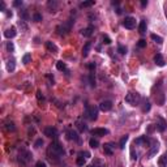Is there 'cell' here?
Instances as JSON below:
<instances>
[{
  "instance_id": "obj_1",
  "label": "cell",
  "mask_w": 167,
  "mask_h": 167,
  "mask_svg": "<svg viewBox=\"0 0 167 167\" xmlns=\"http://www.w3.org/2000/svg\"><path fill=\"white\" fill-rule=\"evenodd\" d=\"M64 148L59 141H52L47 148V155L51 161H58L62 157H64Z\"/></svg>"
},
{
  "instance_id": "obj_2",
  "label": "cell",
  "mask_w": 167,
  "mask_h": 167,
  "mask_svg": "<svg viewBox=\"0 0 167 167\" xmlns=\"http://www.w3.org/2000/svg\"><path fill=\"white\" fill-rule=\"evenodd\" d=\"M98 111H99V107H95V106H86L85 112H84V116L87 118L89 120L94 121L98 119Z\"/></svg>"
},
{
  "instance_id": "obj_3",
  "label": "cell",
  "mask_w": 167,
  "mask_h": 167,
  "mask_svg": "<svg viewBox=\"0 0 167 167\" xmlns=\"http://www.w3.org/2000/svg\"><path fill=\"white\" fill-rule=\"evenodd\" d=\"M74 24V21L72 19H69L67 22H64V24L59 25V26H56V33L59 35H67L71 31L72 29V25Z\"/></svg>"
},
{
  "instance_id": "obj_4",
  "label": "cell",
  "mask_w": 167,
  "mask_h": 167,
  "mask_svg": "<svg viewBox=\"0 0 167 167\" xmlns=\"http://www.w3.org/2000/svg\"><path fill=\"white\" fill-rule=\"evenodd\" d=\"M141 101V95L139 93H135V91H128L127 95H125V102L131 106H137Z\"/></svg>"
},
{
  "instance_id": "obj_5",
  "label": "cell",
  "mask_w": 167,
  "mask_h": 167,
  "mask_svg": "<svg viewBox=\"0 0 167 167\" xmlns=\"http://www.w3.org/2000/svg\"><path fill=\"white\" fill-rule=\"evenodd\" d=\"M17 159H19V163L20 164L25 166V164H28L29 162L33 159V154H31L29 150H21V152L19 153V157H17Z\"/></svg>"
},
{
  "instance_id": "obj_6",
  "label": "cell",
  "mask_w": 167,
  "mask_h": 167,
  "mask_svg": "<svg viewBox=\"0 0 167 167\" xmlns=\"http://www.w3.org/2000/svg\"><path fill=\"white\" fill-rule=\"evenodd\" d=\"M123 26L128 30H132V29L136 28V19L135 17H125V20L123 21Z\"/></svg>"
},
{
  "instance_id": "obj_7",
  "label": "cell",
  "mask_w": 167,
  "mask_h": 167,
  "mask_svg": "<svg viewBox=\"0 0 167 167\" xmlns=\"http://www.w3.org/2000/svg\"><path fill=\"white\" fill-rule=\"evenodd\" d=\"M43 133H44V136L50 137V139H56L58 135H59V132H58V129L55 127H46Z\"/></svg>"
},
{
  "instance_id": "obj_8",
  "label": "cell",
  "mask_w": 167,
  "mask_h": 167,
  "mask_svg": "<svg viewBox=\"0 0 167 167\" xmlns=\"http://www.w3.org/2000/svg\"><path fill=\"white\" fill-rule=\"evenodd\" d=\"M111 108H112V102L111 101H103V102L99 103V110L103 111V112L110 111Z\"/></svg>"
},
{
  "instance_id": "obj_9",
  "label": "cell",
  "mask_w": 167,
  "mask_h": 167,
  "mask_svg": "<svg viewBox=\"0 0 167 167\" xmlns=\"http://www.w3.org/2000/svg\"><path fill=\"white\" fill-rule=\"evenodd\" d=\"M65 133H67V139H68V140L78 141V135H77V132H76V131H73L72 128H67Z\"/></svg>"
},
{
  "instance_id": "obj_10",
  "label": "cell",
  "mask_w": 167,
  "mask_h": 167,
  "mask_svg": "<svg viewBox=\"0 0 167 167\" xmlns=\"http://www.w3.org/2000/svg\"><path fill=\"white\" fill-rule=\"evenodd\" d=\"M167 128V121L164 120L163 118H161V116H158V123H157V129L159 131V132H164Z\"/></svg>"
},
{
  "instance_id": "obj_11",
  "label": "cell",
  "mask_w": 167,
  "mask_h": 167,
  "mask_svg": "<svg viewBox=\"0 0 167 167\" xmlns=\"http://www.w3.org/2000/svg\"><path fill=\"white\" fill-rule=\"evenodd\" d=\"M16 34H17V31H16L15 26H11V28H8L5 31H4V37L8 38V39H12V38H15Z\"/></svg>"
},
{
  "instance_id": "obj_12",
  "label": "cell",
  "mask_w": 167,
  "mask_h": 167,
  "mask_svg": "<svg viewBox=\"0 0 167 167\" xmlns=\"http://www.w3.org/2000/svg\"><path fill=\"white\" fill-rule=\"evenodd\" d=\"M158 150H159V144L158 142H154L153 145H150V150L148 152V157L149 158H153L155 154L158 153Z\"/></svg>"
},
{
  "instance_id": "obj_13",
  "label": "cell",
  "mask_w": 167,
  "mask_h": 167,
  "mask_svg": "<svg viewBox=\"0 0 167 167\" xmlns=\"http://www.w3.org/2000/svg\"><path fill=\"white\" fill-rule=\"evenodd\" d=\"M91 135L93 136H105V135H108V129H106V128H94L93 131H91Z\"/></svg>"
},
{
  "instance_id": "obj_14",
  "label": "cell",
  "mask_w": 167,
  "mask_h": 167,
  "mask_svg": "<svg viewBox=\"0 0 167 167\" xmlns=\"http://www.w3.org/2000/svg\"><path fill=\"white\" fill-rule=\"evenodd\" d=\"M93 31H94V26H93V25H90V26H87V28H85V29H82V30H81V35L89 38V37H91V35H93Z\"/></svg>"
},
{
  "instance_id": "obj_15",
  "label": "cell",
  "mask_w": 167,
  "mask_h": 167,
  "mask_svg": "<svg viewBox=\"0 0 167 167\" xmlns=\"http://www.w3.org/2000/svg\"><path fill=\"white\" fill-rule=\"evenodd\" d=\"M103 152H105V154L107 155H112L114 154V144L112 142H107L103 145Z\"/></svg>"
},
{
  "instance_id": "obj_16",
  "label": "cell",
  "mask_w": 167,
  "mask_h": 167,
  "mask_svg": "<svg viewBox=\"0 0 167 167\" xmlns=\"http://www.w3.org/2000/svg\"><path fill=\"white\" fill-rule=\"evenodd\" d=\"M154 63L158 65V67H163L164 64H166V62H164L163 56H162V54H155L154 56Z\"/></svg>"
},
{
  "instance_id": "obj_17",
  "label": "cell",
  "mask_w": 167,
  "mask_h": 167,
  "mask_svg": "<svg viewBox=\"0 0 167 167\" xmlns=\"http://www.w3.org/2000/svg\"><path fill=\"white\" fill-rule=\"evenodd\" d=\"M46 48L48 50V51H51V52H54V54H56L58 51H59L58 46H56L54 42H51V40H47L46 42Z\"/></svg>"
},
{
  "instance_id": "obj_18",
  "label": "cell",
  "mask_w": 167,
  "mask_h": 167,
  "mask_svg": "<svg viewBox=\"0 0 167 167\" xmlns=\"http://www.w3.org/2000/svg\"><path fill=\"white\" fill-rule=\"evenodd\" d=\"M76 163H77V166H80V167H84V166H85V163H86V158H85L82 154H81V152L78 153V155H77Z\"/></svg>"
},
{
  "instance_id": "obj_19",
  "label": "cell",
  "mask_w": 167,
  "mask_h": 167,
  "mask_svg": "<svg viewBox=\"0 0 167 167\" xmlns=\"http://www.w3.org/2000/svg\"><path fill=\"white\" fill-rule=\"evenodd\" d=\"M146 29H148V26H146V21L145 20H141L140 24H139V33L140 34H145Z\"/></svg>"
},
{
  "instance_id": "obj_20",
  "label": "cell",
  "mask_w": 167,
  "mask_h": 167,
  "mask_svg": "<svg viewBox=\"0 0 167 167\" xmlns=\"http://www.w3.org/2000/svg\"><path fill=\"white\" fill-rule=\"evenodd\" d=\"M90 48H91V42H86V43H85V46L82 47V56H84V58H86V56L89 55Z\"/></svg>"
},
{
  "instance_id": "obj_21",
  "label": "cell",
  "mask_w": 167,
  "mask_h": 167,
  "mask_svg": "<svg viewBox=\"0 0 167 167\" xmlns=\"http://www.w3.org/2000/svg\"><path fill=\"white\" fill-rule=\"evenodd\" d=\"M158 164H159V167H166L167 166V153H164V154H162L161 157H159Z\"/></svg>"
},
{
  "instance_id": "obj_22",
  "label": "cell",
  "mask_w": 167,
  "mask_h": 167,
  "mask_svg": "<svg viewBox=\"0 0 167 167\" xmlns=\"http://www.w3.org/2000/svg\"><path fill=\"white\" fill-rule=\"evenodd\" d=\"M16 68V60L15 59H9L7 62V71L8 72H13Z\"/></svg>"
},
{
  "instance_id": "obj_23",
  "label": "cell",
  "mask_w": 167,
  "mask_h": 167,
  "mask_svg": "<svg viewBox=\"0 0 167 167\" xmlns=\"http://www.w3.org/2000/svg\"><path fill=\"white\" fill-rule=\"evenodd\" d=\"M47 7L51 9V12H55V11L58 9V7H59V3H58L56 0H50L48 3H47Z\"/></svg>"
},
{
  "instance_id": "obj_24",
  "label": "cell",
  "mask_w": 167,
  "mask_h": 167,
  "mask_svg": "<svg viewBox=\"0 0 167 167\" xmlns=\"http://www.w3.org/2000/svg\"><path fill=\"white\" fill-rule=\"evenodd\" d=\"M76 127H77V129L80 131V132H85V131L87 129L86 124L84 123L82 120H77V121H76Z\"/></svg>"
},
{
  "instance_id": "obj_25",
  "label": "cell",
  "mask_w": 167,
  "mask_h": 167,
  "mask_svg": "<svg viewBox=\"0 0 167 167\" xmlns=\"http://www.w3.org/2000/svg\"><path fill=\"white\" fill-rule=\"evenodd\" d=\"M87 167H106V163L102 159H94V162L91 164H89Z\"/></svg>"
},
{
  "instance_id": "obj_26",
  "label": "cell",
  "mask_w": 167,
  "mask_h": 167,
  "mask_svg": "<svg viewBox=\"0 0 167 167\" xmlns=\"http://www.w3.org/2000/svg\"><path fill=\"white\" fill-rule=\"evenodd\" d=\"M20 17H21L22 21H28V20L30 19L29 11H28V9H22V11H20Z\"/></svg>"
},
{
  "instance_id": "obj_27",
  "label": "cell",
  "mask_w": 167,
  "mask_h": 167,
  "mask_svg": "<svg viewBox=\"0 0 167 167\" xmlns=\"http://www.w3.org/2000/svg\"><path fill=\"white\" fill-rule=\"evenodd\" d=\"M150 108H152L150 101H149V99H144V102H142V112H148V111H150Z\"/></svg>"
},
{
  "instance_id": "obj_28",
  "label": "cell",
  "mask_w": 167,
  "mask_h": 167,
  "mask_svg": "<svg viewBox=\"0 0 167 167\" xmlns=\"http://www.w3.org/2000/svg\"><path fill=\"white\" fill-rule=\"evenodd\" d=\"M5 129L8 131V132H15L16 131V125H15V123L13 121H8V123H5Z\"/></svg>"
},
{
  "instance_id": "obj_29",
  "label": "cell",
  "mask_w": 167,
  "mask_h": 167,
  "mask_svg": "<svg viewBox=\"0 0 167 167\" xmlns=\"http://www.w3.org/2000/svg\"><path fill=\"white\" fill-rule=\"evenodd\" d=\"M128 139H129V137H128V135H125V136L121 137L120 141H119V148H120V149H124V148H125V144H127Z\"/></svg>"
},
{
  "instance_id": "obj_30",
  "label": "cell",
  "mask_w": 167,
  "mask_h": 167,
  "mask_svg": "<svg viewBox=\"0 0 167 167\" xmlns=\"http://www.w3.org/2000/svg\"><path fill=\"white\" fill-rule=\"evenodd\" d=\"M150 38H152L155 43H158V44H162V43H163V38L159 37V35H157V34H152V35H150Z\"/></svg>"
},
{
  "instance_id": "obj_31",
  "label": "cell",
  "mask_w": 167,
  "mask_h": 167,
  "mask_svg": "<svg viewBox=\"0 0 167 167\" xmlns=\"http://www.w3.org/2000/svg\"><path fill=\"white\" fill-rule=\"evenodd\" d=\"M56 68H58V69H59V71H65V72H67V71H68V68H67V64H65V63H63V62H58V63H56Z\"/></svg>"
},
{
  "instance_id": "obj_32",
  "label": "cell",
  "mask_w": 167,
  "mask_h": 167,
  "mask_svg": "<svg viewBox=\"0 0 167 167\" xmlns=\"http://www.w3.org/2000/svg\"><path fill=\"white\" fill-rule=\"evenodd\" d=\"M89 145L90 148H93V149H97L99 146V141L97 139H90L89 140Z\"/></svg>"
},
{
  "instance_id": "obj_33",
  "label": "cell",
  "mask_w": 167,
  "mask_h": 167,
  "mask_svg": "<svg viewBox=\"0 0 167 167\" xmlns=\"http://www.w3.org/2000/svg\"><path fill=\"white\" fill-rule=\"evenodd\" d=\"M94 4H95V1H94V0H90V1H82V3L80 4V7L81 8H87V7L94 5Z\"/></svg>"
},
{
  "instance_id": "obj_34",
  "label": "cell",
  "mask_w": 167,
  "mask_h": 167,
  "mask_svg": "<svg viewBox=\"0 0 167 167\" xmlns=\"http://www.w3.org/2000/svg\"><path fill=\"white\" fill-rule=\"evenodd\" d=\"M118 52L120 54V55H125V54H127V47L123 46V44H119L118 46Z\"/></svg>"
},
{
  "instance_id": "obj_35",
  "label": "cell",
  "mask_w": 167,
  "mask_h": 167,
  "mask_svg": "<svg viewBox=\"0 0 167 167\" xmlns=\"http://www.w3.org/2000/svg\"><path fill=\"white\" fill-rule=\"evenodd\" d=\"M89 80H90V86H91V87H95V78H94V72H90Z\"/></svg>"
},
{
  "instance_id": "obj_36",
  "label": "cell",
  "mask_w": 167,
  "mask_h": 167,
  "mask_svg": "<svg viewBox=\"0 0 167 167\" xmlns=\"http://www.w3.org/2000/svg\"><path fill=\"white\" fill-rule=\"evenodd\" d=\"M30 60H31V55H30V54H25L24 58H22V63H24V64H29V63H30Z\"/></svg>"
},
{
  "instance_id": "obj_37",
  "label": "cell",
  "mask_w": 167,
  "mask_h": 167,
  "mask_svg": "<svg viewBox=\"0 0 167 167\" xmlns=\"http://www.w3.org/2000/svg\"><path fill=\"white\" fill-rule=\"evenodd\" d=\"M137 47H139V48H145L146 47V40L145 39H140L139 42H137Z\"/></svg>"
},
{
  "instance_id": "obj_38",
  "label": "cell",
  "mask_w": 167,
  "mask_h": 167,
  "mask_svg": "<svg viewBox=\"0 0 167 167\" xmlns=\"http://www.w3.org/2000/svg\"><path fill=\"white\" fill-rule=\"evenodd\" d=\"M33 21H35V22L42 21V15H39V13H34V15H33Z\"/></svg>"
},
{
  "instance_id": "obj_39",
  "label": "cell",
  "mask_w": 167,
  "mask_h": 167,
  "mask_svg": "<svg viewBox=\"0 0 167 167\" xmlns=\"http://www.w3.org/2000/svg\"><path fill=\"white\" fill-rule=\"evenodd\" d=\"M7 50H8L9 52H13V51H15V44H13L12 42H8V43H7Z\"/></svg>"
},
{
  "instance_id": "obj_40",
  "label": "cell",
  "mask_w": 167,
  "mask_h": 167,
  "mask_svg": "<svg viewBox=\"0 0 167 167\" xmlns=\"http://www.w3.org/2000/svg\"><path fill=\"white\" fill-rule=\"evenodd\" d=\"M131 158H132L133 161H136L137 159V153H135V148H131Z\"/></svg>"
},
{
  "instance_id": "obj_41",
  "label": "cell",
  "mask_w": 167,
  "mask_h": 167,
  "mask_svg": "<svg viewBox=\"0 0 167 167\" xmlns=\"http://www.w3.org/2000/svg\"><path fill=\"white\" fill-rule=\"evenodd\" d=\"M19 26L24 31L28 30V26H26V24H25V21H19Z\"/></svg>"
},
{
  "instance_id": "obj_42",
  "label": "cell",
  "mask_w": 167,
  "mask_h": 167,
  "mask_svg": "<svg viewBox=\"0 0 167 167\" xmlns=\"http://www.w3.org/2000/svg\"><path fill=\"white\" fill-rule=\"evenodd\" d=\"M42 145H43V140H42V139H38L37 141H35V144H34L35 148H40Z\"/></svg>"
},
{
  "instance_id": "obj_43",
  "label": "cell",
  "mask_w": 167,
  "mask_h": 167,
  "mask_svg": "<svg viewBox=\"0 0 167 167\" xmlns=\"http://www.w3.org/2000/svg\"><path fill=\"white\" fill-rule=\"evenodd\" d=\"M37 98H38V101H39V102H40V101H44V95L42 94V91H39V90L37 91Z\"/></svg>"
},
{
  "instance_id": "obj_44",
  "label": "cell",
  "mask_w": 167,
  "mask_h": 167,
  "mask_svg": "<svg viewBox=\"0 0 167 167\" xmlns=\"http://www.w3.org/2000/svg\"><path fill=\"white\" fill-rule=\"evenodd\" d=\"M95 67H97V64H95V63H89V64H87V68L90 69V72H94Z\"/></svg>"
},
{
  "instance_id": "obj_45",
  "label": "cell",
  "mask_w": 167,
  "mask_h": 167,
  "mask_svg": "<svg viewBox=\"0 0 167 167\" xmlns=\"http://www.w3.org/2000/svg\"><path fill=\"white\" fill-rule=\"evenodd\" d=\"M35 167H47V164L44 163L43 161H38L37 163H35Z\"/></svg>"
},
{
  "instance_id": "obj_46",
  "label": "cell",
  "mask_w": 167,
  "mask_h": 167,
  "mask_svg": "<svg viewBox=\"0 0 167 167\" xmlns=\"http://www.w3.org/2000/svg\"><path fill=\"white\" fill-rule=\"evenodd\" d=\"M103 40H105L106 44H110V43H111V39L108 38V35H103Z\"/></svg>"
},
{
  "instance_id": "obj_47",
  "label": "cell",
  "mask_w": 167,
  "mask_h": 167,
  "mask_svg": "<svg viewBox=\"0 0 167 167\" xmlns=\"http://www.w3.org/2000/svg\"><path fill=\"white\" fill-rule=\"evenodd\" d=\"M13 5L15 7H21L22 5V0H16V1H13Z\"/></svg>"
},
{
  "instance_id": "obj_48",
  "label": "cell",
  "mask_w": 167,
  "mask_h": 167,
  "mask_svg": "<svg viewBox=\"0 0 167 167\" xmlns=\"http://www.w3.org/2000/svg\"><path fill=\"white\" fill-rule=\"evenodd\" d=\"M0 11H1V12H5V3H4V1L0 3Z\"/></svg>"
},
{
  "instance_id": "obj_49",
  "label": "cell",
  "mask_w": 167,
  "mask_h": 167,
  "mask_svg": "<svg viewBox=\"0 0 167 167\" xmlns=\"http://www.w3.org/2000/svg\"><path fill=\"white\" fill-rule=\"evenodd\" d=\"M81 154L86 158V159H87V158H90V153L89 152H81Z\"/></svg>"
},
{
  "instance_id": "obj_50",
  "label": "cell",
  "mask_w": 167,
  "mask_h": 167,
  "mask_svg": "<svg viewBox=\"0 0 167 167\" xmlns=\"http://www.w3.org/2000/svg\"><path fill=\"white\" fill-rule=\"evenodd\" d=\"M153 131H154V125H153V124H150V125H149V128H148V133H152Z\"/></svg>"
},
{
  "instance_id": "obj_51",
  "label": "cell",
  "mask_w": 167,
  "mask_h": 167,
  "mask_svg": "<svg viewBox=\"0 0 167 167\" xmlns=\"http://www.w3.org/2000/svg\"><path fill=\"white\" fill-rule=\"evenodd\" d=\"M148 5V0H142L141 1V7H146Z\"/></svg>"
},
{
  "instance_id": "obj_52",
  "label": "cell",
  "mask_w": 167,
  "mask_h": 167,
  "mask_svg": "<svg viewBox=\"0 0 167 167\" xmlns=\"http://www.w3.org/2000/svg\"><path fill=\"white\" fill-rule=\"evenodd\" d=\"M111 4H112V5H118V4H119V1H112Z\"/></svg>"
},
{
  "instance_id": "obj_53",
  "label": "cell",
  "mask_w": 167,
  "mask_h": 167,
  "mask_svg": "<svg viewBox=\"0 0 167 167\" xmlns=\"http://www.w3.org/2000/svg\"><path fill=\"white\" fill-rule=\"evenodd\" d=\"M164 15H166V17H167V7H166V11H164Z\"/></svg>"
}]
</instances>
